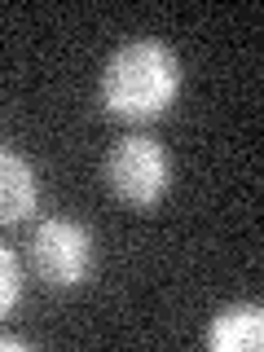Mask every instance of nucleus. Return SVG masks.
Instances as JSON below:
<instances>
[{
    "label": "nucleus",
    "mask_w": 264,
    "mask_h": 352,
    "mask_svg": "<svg viewBox=\"0 0 264 352\" xmlns=\"http://www.w3.org/2000/svg\"><path fill=\"white\" fill-rule=\"evenodd\" d=\"M22 295V273H18V260L9 247H0V317L9 313V308L18 304Z\"/></svg>",
    "instance_id": "obj_6"
},
{
    "label": "nucleus",
    "mask_w": 264,
    "mask_h": 352,
    "mask_svg": "<svg viewBox=\"0 0 264 352\" xmlns=\"http://www.w3.org/2000/svg\"><path fill=\"white\" fill-rule=\"evenodd\" d=\"M0 352H27V339H18V335H0Z\"/></svg>",
    "instance_id": "obj_7"
},
{
    "label": "nucleus",
    "mask_w": 264,
    "mask_h": 352,
    "mask_svg": "<svg viewBox=\"0 0 264 352\" xmlns=\"http://www.w3.org/2000/svg\"><path fill=\"white\" fill-rule=\"evenodd\" d=\"M212 352H260L264 348V308L260 304H229L207 326Z\"/></svg>",
    "instance_id": "obj_4"
},
{
    "label": "nucleus",
    "mask_w": 264,
    "mask_h": 352,
    "mask_svg": "<svg viewBox=\"0 0 264 352\" xmlns=\"http://www.w3.org/2000/svg\"><path fill=\"white\" fill-rule=\"evenodd\" d=\"M102 176H106L110 190H115V198H124L132 207H154L168 194L172 159L154 137L132 132V137H119L115 146H110L106 163H102Z\"/></svg>",
    "instance_id": "obj_2"
},
{
    "label": "nucleus",
    "mask_w": 264,
    "mask_h": 352,
    "mask_svg": "<svg viewBox=\"0 0 264 352\" xmlns=\"http://www.w3.org/2000/svg\"><path fill=\"white\" fill-rule=\"evenodd\" d=\"M40 203V181L22 154L0 146V225H18L36 212Z\"/></svg>",
    "instance_id": "obj_5"
},
{
    "label": "nucleus",
    "mask_w": 264,
    "mask_h": 352,
    "mask_svg": "<svg viewBox=\"0 0 264 352\" xmlns=\"http://www.w3.org/2000/svg\"><path fill=\"white\" fill-rule=\"evenodd\" d=\"M93 264V238L75 220H44L31 238V269L49 291H75Z\"/></svg>",
    "instance_id": "obj_3"
},
{
    "label": "nucleus",
    "mask_w": 264,
    "mask_h": 352,
    "mask_svg": "<svg viewBox=\"0 0 264 352\" xmlns=\"http://www.w3.org/2000/svg\"><path fill=\"white\" fill-rule=\"evenodd\" d=\"M176 93H181V58L163 40H132L115 49L97 84L102 110L124 124H146L163 115Z\"/></svg>",
    "instance_id": "obj_1"
}]
</instances>
